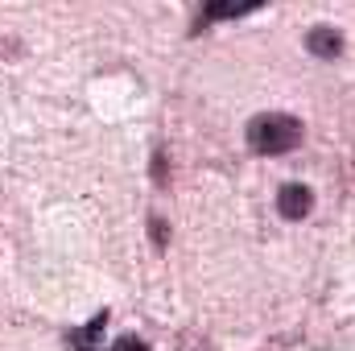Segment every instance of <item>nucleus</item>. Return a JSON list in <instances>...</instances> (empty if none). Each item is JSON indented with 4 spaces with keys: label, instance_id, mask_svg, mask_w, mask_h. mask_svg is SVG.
Returning a JSON list of instances; mask_svg holds the SVG:
<instances>
[{
    "label": "nucleus",
    "instance_id": "nucleus-1",
    "mask_svg": "<svg viewBox=\"0 0 355 351\" xmlns=\"http://www.w3.org/2000/svg\"><path fill=\"white\" fill-rule=\"evenodd\" d=\"M302 137H306L302 120H297V116H285V112H265V116H257V120L248 124V145H252V153H261V157L293 153V149L302 145Z\"/></svg>",
    "mask_w": 355,
    "mask_h": 351
},
{
    "label": "nucleus",
    "instance_id": "nucleus-2",
    "mask_svg": "<svg viewBox=\"0 0 355 351\" xmlns=\"http://www.w3.org/2000/svg\"><path fill=\"white\" fill-rule=\"evenodd\" d=\"M310 207H314V194H310V186L306 182H285L281 186V194H277V211L285 215V219H306L310 215Z\"/></svg>",
    "mask_w": 355,
    "mask_h": 351
},
{
    "label": "nucleus",
    "instance_id": "nucleus-3",
    "mask_svg": "<svg viewBox=\"0 0 355 351\" xmlns=\"http://www.w3.org/2000/svg\"><path fill=\"white\" fill-rule=\"evenodd\" d=\"M306 46H310V54H318V58H339V54H343V33L318 25V29L306 33Z\"/></svg>",
    "mask_w": 355,
    "mask_h": 351
},
{
    "label": "nucleus",
    "instance_id": "nucleus-4",
    "mask_svg": "<svg viewBox=\"0 0 355 351\" xmlns=\"http://www.w3.org/2000/svg\"><path fill=\"white\" fill-rule=\"evenodd\" d=\"M103 323H107V314L91 318V327H87V331H71V335H67V348H71V351H99V348H95V339H99Z\"/></svg>",
    "mask_w": 355,
    "mask_h": 351
},
{
    "label": "nucleus",
    "instance_id": "nucleus-5",
    "mask_svg": "<svg viewBox=\"0 0 355 351\" xmlns=\"http://www.w3.org/2000/svg\"><path fill=\"white\" fill-rule=\"evenodd\" d=\"M261 0H211V8H207V21H215V17H240V12H248V8H257Z\"/></svg>",
    "mask_w": 355,
    "mask_h": 351
},
{
    "label": "nucleus",
    "instance_id": "nucleus-6",
    "mask_svg": "<svg viewBox=\"0 0 355 351\" xmlns=\"http://www.w3.org/2000/svg\"><path fill=\"white\" fill-rule=\"evenodd\" d=\"M149 240H153L157 248H166V244H170V223H166L162 215H149Z\"/></svg>",
    "mask_w": 355,
    "mask_h": 351
},
{
    "label": "nucleus",
    "instance_id": "nucleus-7",
    "mask_svg": "<svg viewBox=\"0 0 355 351\" xmlns=\"http://www.w3.org/2000/svg\"><path fill=\"white\" fill-rule=\"evenodd\" d=\"M112 351H149V348H145V339H141V335H124V339H116V343H112Z\"/></svg>",
    "mask_w": 355,
    "mask_h": 351
},
{
    "label": "nucleus",
    "instance_id": "nucleus-8",
    "mask_svg": "<svg viewBox=\"0 0 355 351\" xmlns=\"http://www.w3.org/2000/svg\"><path fill=\"white\" fill-rule=\"evenodd\" d=\"M153 174H157V186H166V157L162 153L153 157Z\"/></svg>",
    "mask_w": 355,
    "mask_h": 351
}]
</instances>
